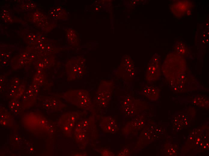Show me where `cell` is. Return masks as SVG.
<instances>
[{
    "instance_id": "5",
    "label": "cell",
    "mask_w": 209,
    "mask_h": 156,
    "mask_svg": "<svg viewBox=\"0 0 209 156\" xmlns=\"http://www.w3.org/2000/svg\"><path fill=\"white\" fill-rule=\"evenodd\" d=\"M104 88H103L104 90H101L98 89L96 96V100L102 105H104V103L107 102V101H108V96L110 95V87L111 85V82H110L104 81Z\"/></svg>"
},
{
    "instance_id": "8",
    "label": "cell",
    "mask_w": 209,
    "mask_h": 156,
    "mask_svg": "<svg viewBox=\"0 0 209 156\" xmlns=\"http://www.w3.org/2000/svg\"><path fill=\"white\" fill-rule=\"evenodd\" d=\"M143 93L150 100H155L159 98V90L156 86H146L144 88Z\"/></svg>"
},
{
    "instance_id": "2",
    "label": "cell",
    "mask_w": 209,
    "mask_h": 156,
    "mask_svg": "<svg viewBox=\"0 0 209 156\" xmlns=\"http://www.w3.org/2000/svg\"><path fill=\"white\" fill-rule=\"evenodd\" d=\"M160 57L155 54L150 61L146 70L145 77L147 81L151 82L158 80L161 75Z\"/></svg>"
},
{
    "instance_id": "4",
    "label": "cell",
    "mask_w": 209,
    "mask_h": 156,
    "mask_svg": "<svg viewBox=\"0 0 209 156\" xmlns=\"http://www.w3.org/2000/svg\"><path fill=\"white\" fill-rule=\"evenodd\" d=\"M100 126L103 130L106 133H114L118 129L116 121L110 116L103 118L100 123Z\"/></svg>"
},
{
    "instance_id": "12",
    "label": "cell",
    "mask_w": 209,
    "mask_h": 156,
    "mask_svg": "<svg viewBox=\"0 0 209 156\" xmlns=\"http://www.w3.org/2000/svg\"><path fill=\"white\" fill-rule=\"evenodd\" d=\"M22 7V9L23 10H31L34 9L36 5L33 3H30L23 5Z\"/></svg>"
},
{
    "instance_id": "11",
    "label": "cell",
    "mask_w": 209,
    "mask_h": 156,
    "mask_svg": "<svg viewBox=\"0 0 209 156\" xmlns=\"http://www.w3.org/2000/svg\"><path fill=\"white\" fill-rule=\"evenodd\" d=\"M1 16V18L6 22L11 21L9 14L7 10H3L2 11Z\"/></svg>"
},
{
    "instance_id": "13",
    "label": "cell",
    "mask_w": 209,
    "mask_h": 156,
    "mask_svg": "<svg viewBox=\"0 0 209 156\" xmlns=\"http://www.w3.org/2000/svg\"><path fill=\"white\" fill-rule=\"evenodd\" d=\"M3 124L4 125L6 124H7L6 122L5 121L3 122Z\"/></svg>"
},
{
    "instance_id": "9",
    "label": "cell",
    "mask_w": 209,
    "mask_h": 156,
    "mask_svg": "<svg viewBox=\"0 0 209 156\" xmlns=\"http://www.w3.org/2000/svg\"><path fill=\"white\" fill-rule=\"evenodd\" d=\"M175 49L177 53L182 57L184 56L187 54L188 49L183 43L178 42L175 45Z\"/></svg>"
},
{
    "instance_id": "7",
    "label": "cell",
    "mask_w": 209,
    "mask_h": 156,
    "mask_svg": "<svg viewBox=\"0 0 209 156\" xmlns=\"http://www.w3.org/2000/svg\"><path fill=\"white\" fill-rule=\"evenodd\" d=\"M43 105L46 108L53 110H60L65 105L59 99L53 97L47 98Z\"/></svg>"
},
{
    "instance_id": "10",
    "label": "cell",
    "mask_w": 209,
    "mask_h": 156,
    "mask_svg": "<svg viewBox=\"0 0 209 156\" xmlns=\"http://www.w3.org/2000/svg\"><path fill=\"white\" fill-rule=\"evenodd\" d=\"M192 103L194 105L202 107H207L209 105L208 99L201 96L195 97L193 100Z\"/></svg>"
},
{
    "instance_id": "14",
    "label": "cell",
    "mask_w": 209,
    "mask_h": 156,
    "mask_svg": "<svg viewBox=\"0 0 209 156\" xmlns=\"http://www.w3.org/2000/svg\"><path fill=\"white\" fill-rule=\"evenodd\" d=\"M30 150H32V148H31Z\"/></svg>"
},
{
    "instance_id": "3",
    "label": "cell",
    "mask_w": 209,
    "mask_h": 156,
    "mask_svg": "<svg viewBox=\"0 0 209 156\" xmlns=\"http://www.w3.org/2000/svg\"><path fill=\"white\" fill-rule=\"evenodd\" d=\"M192 3L188 1H177L170 6L173 14L177 17H181L184 15L192 8Z\"/></svg>"
},
{
    "instance_id": "6",
    "label": "cell",
    "mask_w": 209,
    "mask_h": 156,
    "mask_svg": "<svg viewBox=\"0 0 209 156\" xmlns=\"http://www.w3.org/2000/svg\"><path fill=\"white\" fill-rule=\"evenodd\" d=\"M66 115L67 124L64 126L63 129L65 132L71 136L75 123L80 116L79 114L77 112H73L67 113Z\"/></svg>"
},
{
    "instance_id": "1",
    "label": "cell",
    "mask_w": 209,
    "mask_h": 156,
    "mask_svg": "<svg viewBox=\"0 0 209 156\" xmlns=\"http://www.w3.org/2000/svg\"><path fill=\"white\" fill-rule=\"evenodd\" d=\"M63 98L71 104L84 110H88L92 105L89 92L83 89L71 90L65 92Z\"/></svg>"
}]
</instances>
